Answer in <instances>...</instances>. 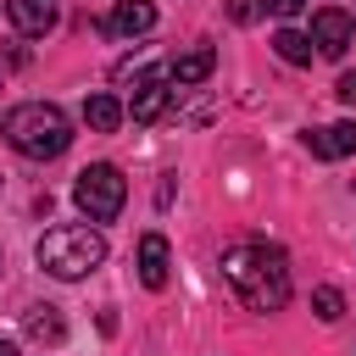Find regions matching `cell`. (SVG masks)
Returning <instances> with one entry per match:
<instances>
[{"label":"cell","instance_id":"3957f363","mask_svg":"<svg viewBox=\"0 0 356 356\" xmlns=\"http://www.w3.org/2000/svg\"><path fill=\"white\" fill-rule=\"evenodd\" d=\"M106 261V239H100V228H83V222H61V228H50L44 239H39V267L50 273V278H83V273H95Z\"/></svg>","mask_w":356,"mask_h":356},{"label":"cell","instance_id":"4fadbf2b","mask_svg":"<svg viewBox=\"0 0 356 356\" xmlns=\"http://www.w3.org/2000/svg\"><path fill=\"white\" fill-rule=\"evenodd\" d=\"M273 50H278V61H289V67H312V39L295 33V28H278V33H273Z\"/></svg>","mask_w":356,"mask_h":356},{"label":"cell","instance_id":"30bf717a","mask_svg":"<svg viewBox=\"0 0 356 356\" xmlns=\"http://www.w3.org/2000/svg\"><path fill=\"white\" fill-rule=\"evenodd\" d=\"M167 267H172L167 239H161V234H145V239H139V284H145V289H167Z\"/></svg>","mask_w":356,"mask_h":356},{"label":"cell","instance_id":"2e32d148","mask_svg":"<svg viewBox=\"0 0 356 356\" xmlns=\"http://www.w3.org/2000/svg\"><path fill=\"white\" fill-rule=\"evenodd\" d=\"M261 6H267L273 17H284V22H289V17H300V6H306V0H261Z\"/></svg>","mask_w":356,"mask_h":356},{"label":"cell","instance_id":"ffe728a7","mask_svg":"<svg viewBox=\"0 0 356 356\" xmlns=\"http://www.w3.org/2000/svg\"><path fill=\"white\" fill-rule=\"evenodd\" d=\"M0 267H6V261H0Z\"/></svg>","mask_w":356,"mask_h":356},{"label":"cell","instance_id":"d6986e66","mask_svg":"<svg viewBox=\"0 0 356 356\" xmlns=\"http://www.w3.org/2000/svg\"><path fill=\"white\" fill-rule=\"evenodd\" d=\"M0 356H17V345H11V339H0Z\"/></svg>","mask_w":356,"mask_h":356},{"label":"cell","instance_id":"9a60e30c","mask_svg":"<svg viewBox=\"0 0 356 356\" xmlns=\"http://www.w3.org/2000/svg\"><path fill=\"white\" fill-rule=\"evenodd\" d=\"M312 312H317L323 323H339V317H345V295H339L334 284H317V289H312Z\"/></svg>","mask_w":356,"mask_h":356},{"label":"cell","instance_id":"52a82bcc","mask_svg":"<svg viewBox=\"0 0 356 356\" xmlns=\"http://www.w3.org/2000/svg\"><path fill=\"white\" fill-rule=\"evenodd\" d=\"M6 17H11L17 33L44 39V33L56 28V0H6Z\"/></svg>","mask_w":356,"mask_h":356},{"label":"cell","instance_id":"277c9868","mask_svg":"<svg viewBox=\"0 0 356 356\" xmlns=\"http://www.w3.org/2000/svg\"><path fill=\"white\" fill-rule=\"evenodd\" d=\"M72 200H78V211H83L89 222H111V217L122 211V200H128V184H122V172H117V167L95 161V167H83V172H78Z\"/></svg>","mask_w":356,"mask_h":356},{"label":"cell","instance_id":"8992f818","mask_svg":"<svg viewBox=\"0 0 356 356\" xmlns=\"http://www.w3.org/2000/svg\"><path fill=\"white\" fill-rule=\"evenodd\" d=\"M312 44H317L323 56H345V50H350V11L323 6V11L312 17Z\"/></svg>","mask_w":356,"mask_h":356},{"label":"cell","instance_id":"6da1fadb","mask_svg":"<svg viewBox=\"0 0 356 356\" xmlns=\"http://www.w3.org/2000/svg\"><path fill=\"white\" fill-rule=\"evenodd\" d=\"M222 278L250 312H284L289 300V256L278 245H234L222 250Z\"/></svg>","mask_w":356,"mask_h":356},{"label":"cell","instance_id":"e0dca14e","mask_svg":"<svg viewBox=\"0 0 356 356\" xmlns=\"http://www.w3.org/2000/svg\"><path fill=\"white\" fill-rule=\"evenodd\" d=\"M334 95H339L345 106H356V72H339V83H334Z\"/></svg>","mask_w":356,"mask_h":356},{"label":"cell","instance_id":"7a4b0ae2","mask_svg":"<svg viewBox=\"0 0 356 356\" xmlns=\"http://www.w3.org/2000/svg\"><path fill=\"white\" fill-rule=\"evenodd\" d=\"M6 145L17 156H28V161H56L72 145V122L50 100H22V106L6 111Z\"/></svg>","mask_w":356,"mask_h":356},{"label":"cell","instance_id":"9c48e42d","mask_svg":"<svg viewBox=\"0 0 356 356\" xmlns=\"http://www.w3.org/2000/svg\"><path fill=\"white\" fill-rule=\"evenodd\" d=\"M106 28H111L117 39H139V33L156 28V6H150V0H117V11H111Z\"/></svg>","mask_w":356,"mask_h":356},{"label":"cell","instance_id":"7c38bea8","mask_svg":"<svg viewBox=\"0 0 356 356\" xmlns=\"http://www.w3.org/2000/svg\"><path fill=\"white\" fill-rule=\"evenodd\" d=\"M22 334H28V339H39V345H61L67 323H61V312H56V306H28V312H22Z\"/></svg>","mask_w":356,"mask_h":356},{"label":"cell","instance_id":"8fae6325","mask_svg":"<svg viewBox=\"0 0 356 356\" xmlns=\"http://www.w3.org/2000/svg\"><path fill=\"white\" fill-rule=\"evenodd\" d=\"M306 145H312V156L339 161V156H350V150H356V122H328V128H312V134H306Z\"/></svg>","mask_w":356,"mask_h":356},{"label":"cell","instance_id":"5b68a950","mask_svg":"<svg viewBox=\"0 0 356 356\" xmlns=\"http://www.w3.org/2000/svg\"><path fill=\"white\" fill-rule=\"evenodd\" d=\"M167 100H172L167 67H150V72H139V89H134V100H128L122 117H134V122H156V117L167 111Z\"/></svg>","mask_w":356,"mask_h":356},{"label":"cell","instance_id":"5bb4252c","mask_svg":"<svg viewBox=\"0 0 356 356\" xmlns=\"http://www.w3.org/2000/svg\"><path fill=\"white\" fill-rule=\"evenodd\" d=\"M83 122H89L95 134H111V128L122 122V106H117L111 95H89V100H83Z\"/></svg>","mask_w":356,"mask_h":356},{"label":"cell","instance_id":"ac0fdd59","mask_svg":"<svg viewBox=\"0 0 356 356\" xmlns=\"http://www.w3.org/2000/svg\"><path fill=\"white\" fill-rule=\"evenodd\" d=\"M228 17H234V22H250V17H256V0H228Z\"/></svg>","mask_w":356,"mask_h":356},{"label":"cell","instance_id":"ba28073f","mask_svg":"<svg viewBox=\"0 0 356 356\" xmlns=\"http://www.w3.org/2000/svg\"><path fill=\"white\" fill-rule=\"evenodd\" d=\"M211 67H217V50L211 44H195V50H184V56H172L167 61V83H206L211 78Z\"/></svg>","mask_w":356,"mask_h":356}]
</instances>
